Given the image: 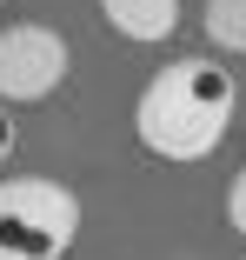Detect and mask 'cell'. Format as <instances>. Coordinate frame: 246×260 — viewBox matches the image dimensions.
I'll return each instance as SVG.
<instances>
[{
  "mask_svg": "<svg viewBox=\"0 0 246 260\" xmlns=\"http://www.w3.org/2000/svg\"><path fill=\"white\" fill-rule=\"evenodd\" d=\"M87 207L67 180L14 174L0 180V260H67Z\"/></svg>",
  "mask_w": 246,
  "mask_h": 260,
  "instance_id": "obj_2",
  "label": "cell"
},
{
  "mask_svg": "<svg viewBox=\"0 0 246 260\" xmlns=\"http://www.w3.org/2000/svg\"><path fill=\"white\" fill-rule=\"evenodd\" d=\"M73 74V47L47 20H14L0 27V107H33L54 100Z\"/></svg>",
  "mask_w": 246,
  "mask_h": 260,
  "instance_id": "obj_3",
  "label": "cell"
},
{
  "mask_svg": "<svg viewBox=\"0 0 246 260\" xmlns=\"http://www.w3.org/2000/svg\"><path fill=\"white\" fill-rule=\"evenodd\" d=\"M200 27H207V47L226 60H246V0H207L200 7Z\"/></svg>",
  "mask_w": 246,
  "mask_h": 260,
  "instance_id": "obj_5",
  "label": "cell"
},
{
  "mask_svg": "<svg viewBox=\"0 0 246 260\" xmlns=\"http://www.w3.org/2000/svg\"><path fill=\"white\" fill-rule=\"evenodd\" d=\"M100 20L133 47H160L180 27V0H100Z\"/></svg>",
  "mask_w": 246,
  "mask_h": 260,
  "instance_id": "obj_4",
  "label": "cell"
},
{
  "mask_svg": "<svg viewBox=\"0 0 246 260\" xmlns=\"http://www.w3.org/2000/svg\"><path fill=\"white\" fill-rule=\"evenodd\" d=\"M233 114H239L233 67H220L213 54H180V60H167L140 87L133 134H140V147L153 153V160L193 167V160H207V153H220Z\"/></svg>",
  "mask_w": 246,
  "mask_h": 260,
  "instance_id": "obj_1",
  "label": "cell"
},
{
  "mask_svg": "<svg viewBox=\"0 0 246 260\" xmlns=\"http://www.w3.org/2000/svg\"><path fill=\"white\" fill-rule=\"evenodd\" d=\"M226 227H233V234L246 240V167H239V174L226 180Z\"/></svg>",
  "mask_w": 246,
  "mask_h": 260,
  "instance_id": "obj_6",
  "label": "cell"
},
{
  "mask_svg": "<svg viewBox=\"0 0 246 260\" xmlns=\"http://www.w3.org/2000/svg\"><path fill=\"white\" fill-rule=\"evenodd\" d=\"M0 7H7V0H0Z\"/></svg>",
  "mask_w": 246,
  "mask_h": 260,
  "instance_id": "obj_8",
  "label": "cell"
},
{
  "mask_svg": "<svg viewBox=\"0 0 246 260\" xmlns=\"http://www.w3.org/2000/svg\"><path fill=\"white\" fill-rule=\"evenodd\" d=\"M14 147H20V120H14V107H0V167L14 160Z\"/></svg>",
  "mask_w": 246,
  "mask_h": 260,
  "instance_id": "obj_7",
  "label": "cell"
}]
</instances>
